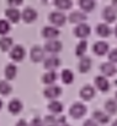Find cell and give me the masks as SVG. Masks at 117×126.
Wrapping results in <instances>:
<instances>
[{"mask_svg":"<svg viewBox=\"0 0 117 126\" xmlns=\"http://www.w3.org/2000/svg\"><path fill=\"white\" fill-rule=\"evenodd\" d=\"M86 50H88V42L85 39H81L75 47V55L78 58H81V56L85 55Z\"/></svg>","mask_w":117,"mask_h":126,"instance_id":"f546056e","label":"cell"},{"mask_svg":"<svg viewBox=\"0 0 117 126\" xmlns=\"http://www.w3.org/2000/svg\"><path fill=\"white\" fill-rule=\"evenodd\" d=\"M109 55V61H111V63H114V64H117V48L115 49H112V50H109V53H107Z\"/></svg>","mask_w":117,"mask_h":126,"instance_id":"836d02e7","label":"cell"},{"mask_svg":"<svg viewBox=\"0 0 117 126\" xmlns=\"http://www.w3.org/2000/svg\"><path fill=\"white\" fill-rule=\"evenodd\" d=\"M100 71H101V74H102L104 76H106V77H112L117 72V67L115 66L114 63L106 61V63H102V64H101Z\"/></svg>","mask_w":117,"mask_h":126,"instance_id":"4fadbf2b","label":"cell"},{"mask_svg":"<svg viewBox=\"0 0 117 126\" xmlns=\"http://www.w3.org/2000/svg\"><path fill=\"white\" fill-rule=\"evenodd\" d=\"M79 7L81 9V11L84 12H90L95 9L96 6V1L95 0H78Z\"/></svg>","mask_w":117,"mask_h":126,"instance_id":"603a6c76","label":"cell"},{"mask_svg":"<svg viewBox=\"0 0 117 126\" xmlns=\"http://www.w3.org/2000/svg\"><path fill=\"white\" fill-rule=\"evenodd\" d=\"M5 16H6V20L11 23H17L21 20V12L16 7H11V6H9L5 10Z\"/></svg>","mask_w":117,"mask_h":126,"instance_id":"9c48e42d","label":"cell"},{"mask_svg":"<svg viewBox=\"0 0 117 126\" xmlns=\"http://www.w3.org/2000/svg\"><path fill=\"white\" fill-rule=\"evenodd\" d=\"M43 124H44V126H59L58 119L54 115H47L43 119Z\"/></svg>","mask_w":117,"mask_h":126,"instance_id":"d6a6232c","label":"cell"},{"mask_svg":"<svg viewBox=\"0 0 117 126\" xmlns=\"http://www.w3.org/2000/svg\"><path fill=\"white\" fill-rule=\"evenodd\" d=\"M11 91H12V87L7 81H0V94L9 95Z\"/></svg>","mask_w":117,"mask_h":126,"instance_id":"4dcf8cb0","label":"cell"},{"mask_svg":"<svg viewBox=\"0 0 117 126\" xmlns=\"http://www.w3.org/2000/svg\"><path fill=\"white\" fill-rule=\"evenodd\" d=\"M48 20H49V22H51L53 26H56V27H62V26H64L65 22H67V16L59 10V11H53V12H51V14L48 15Z\"/></svg>","mask_w":117,"mask_h":126,"instance_id":"6da1fadb","label":"cell"},{"mask_svg":"<svg viewBox=\"0 0 117 126\" xmlns=\"http://www.w3.org/2000/svg\"><path fill=\"white\" fill-rule=\"evenodd\" d=\"M83 126H99V124H97L94 119H88V120L83 124Z\"/></svg>","mask_w":117,"mask_h":126,"instance_id":"8d00e7d4","label":"cell"},{"mask_svg":"<svg viewBox=\"0 0 117 126\" xmlns=\"http://www.w3.org/2000/svg\"><path fill=\"white\" fill-rule=\"evenodd\" d=\"M60 32L56 26H46L42 30V36L46 39H57L59 37Z\"/></svg>","mask_w":117,"mask_h":126,"instance_id":"5bb4252c","label":"cell"},{"mask_svg":"<svg viewBox=\"0 0 117 126\" xmlns=\"http://www.w3.org/2000/svg\"><path fill=\"white\" fill-rule=\"evenodd\" d=\"M59 126H70V125H69V124H67V123H64V124H60Z\"/></svg>","mask_w":117,"mask_h":126,"instance_id":"b9f144b4","label":"cell"},{"mask_svg":"<svg viewBox=\"0 0 117 126\" xmlns=\"http://www.w3.org/2000/svg\"><path fill=\"white\" fill-rule=\"evenodd\" d=\"M102 18L105 20L106 23H114L117 20V11L112 6H106L102 10Z\"/></svg>","mask_w":117,"mask_h":126,"instance_id":"8fae6325","label":"cell"},{"mask_svg":"<svg viewBox=\"0 0 117 126\" xmlns=\"http://www.w3.org/2000/svg\"><path fill=\"white\" fill-rule=\"evenodd\" d=\"M6 2L11 7H17V6H20L24 2V0H6Z\"/></svg>","mask_w":117,"mask_h":126,"instance_id":"d590c367","label":"cell"},{"mask_svg":"<svg viewBox=\"0 0 117 126\" xmlns=\"http://www.w3.org/2000/svg\"><path fill=\"white\" fill-rule=\"evenodd\" d=\"M10 59L15 63H20L25 59L26 56V50L22 45H14L11 49H10Z\"/></svg>","mask_w":117,"mask_h":126,"instance_id":"7a4b0ae2","label":"cell"},{"mask_svg":"<svg viewBox=\"0 0 117 126\" xmlns=\"http://www.w3.org/2000/svg\"><path fill=\"white\" fill-rule=\"evenodd\" d=\"M94 84L96 87V89H99L100 92H107L110 89V82L107 80L106 76L101 75V76H96L94 80Z\"/></svg>","mask_w":117,"mask_h":126,"instance_id":"7c38bea8","label":"cell"},{"mask_svg":"<svg viewBox=\"0 0 117 126\" xmlns=\"http://www.w3.org/2000/svg\"><path fill=\"white\" fill-rule=\"evenodd\" d=\"M88 20V16L84 11H73L70 15H69V22L70 23H74V25H78L81 22H85Z\"/></svg>","mask_w":117,"mask_h":126,"instance_id":"ac0fdd59","label":"cell"},{"mask_svg":"<svg viewBox=\"0 0 117 126\" xmlns=\"http://www.w3.org/2000/svg\"><path fill=\"white\" fill-rule=\"evenodd\" d=\"M44 48H41L39 45H33L30 50V58L33 63H39L42 60H44Z\"/></svg>","mask_w":117,"mask_h":126,"instance_id":"ba28073f","label":"cell"},{"mask_svg":"<svg viewBox=\"0 0 117 126\" xmlns=\"http://www.w3.org/2000/svg\"><path fill=\"white\" fill-rule=\"evenodd\" d=\"M14 47V39L7 36H2L0 38V50L1 51H9Z\"/></svg>","mask_w":117,"mask_h":126,"instance_id":"484cf974","label":"cell"},{"mask_svg":"<svg viewBox=\"0 0 117 126\" xmlns=\"http://www.w3.org/2000/svg\"><path fill=\"white\" fill-rule=\"evenodd\" d=\"M4 75H5V79L6 80H14L17 75V67L15 64H7L4 69Z\"/></svg>","mask_w":117,"mask_h":126,"instance_id":"cb8c5ba5","label":"cell"},{"mask_svg":"<svg viewBox=\"0 0 117 126\" xmlns=\"http://www.w3.org/2000/svg\"><path fill=\"white\" fill-rule=\"evenodd\" d=\"M105 111L109 115H114L117 113V102L116 99H107L105 102Z\"/></svg>","mask_w":117,"mask_h":126,"instance_id":"83f0119b","label":"cell"},{"mask_svg":"<svg viewBox=\"0 0 117 126\" xmlns=\"http://www.w3.org/2000/svg\"><path fill=\"white\" fill-rule=\"evenodd\" d=\"M1 108H2V102H1V99H0V110H1Z\"/></svg>","mask_w":117,"mask_h":126,"instance_id":"7bdbcfd3","label":"cell"},{"mask_svg":"<svg viewBox=\"0 0 117 126\" xmlns=\"http://www.w3.org/2000/svg\"><path fill=\"white\" fill-rule=\"evenodd\" d=\"M43 94H44V97L48 98V99H57V98L60 97V94H62V88L54 83L48 84V86L44 88Z\"/></svg>","mask_w":117,"mask_h":126,"instance_id":"8992f818","label":"cell"},{"mask_svg":"<svg viewBox=\"0 0 117 126\" xmlns=\"http://www.w3.org/2000/svg\"><path fill=\"white\" fill-rule=\"evenodd\" d=\"M60 80L64 84H72L74 82V74L69 69H64L60 72Z\"/></svg>","mask_w":117,"mask_h":126,"instance_id":"4316f807","label":"cell"},{"mask_svg":"<svg viewBox=\"0 0 117 126\" xmlns=\"http://www.w3.org/2000/svg\"><path fill=\"white\" fill-rule=\"evenodd\" d=\"M91 64H92V61H91V59H90L89 56H85V55L81 56L80 60H79V64H78L79 72H81V74L89 72L90 69H91Z\"/></svg>","mask_w":117,"mask_h":126,"instance_id":"e0dca14e","label":"cell"},{"mask_svg":"<svg viewBox=\"0 0 117 126\" xmlns=\"http://www.w3.org/2000/svg\"><path fill=\"white\" fill-rule=\"evenodd\" d=\"M95 32L99 37H102V38H107L111 36L112 33V30L110 28L109 23H99L95 28Z\"/></svg>","mask_w":117,"mask_h":126,"instance_id":"d6986e66","label":"cell"},{"mask_svg":"<svg viewBox=\"0 0 117 126\" xmlns=\"http://www.w3.org/2000/svg\"><path fill=\"white\" fill-rule=\"evenodd\" d=\"M29 125L30 126H44V124H43V120L41 118H33Z\"/></svg>","mask_w":117,"mask_h":126,"instance_id":"e575fe53","label":"cell"},{"mask_svg":"<svg viewBox=\"0 0 117 126\" xmlns=\"http://www.w3.org/2000/svg\"><path fill=\"white\" fill-rule=\"evenodd\" d=\"M11 30L10 22L7 20H0V36H6Z\"/></svg>","mask_w":117,"mask_h":126,"instance_id":"1f68e13d","label":"cell"},{"mask_svg":"<svg viewBox=\"0 0 117 126\" xmlns=\"http://www.w3.org/2000/svg\"><path fill=\"white\" fill-rule=\"evenodd\" d=\"M115 99H116V102H117V92L115 93Z\"/></svg>","mask_w":117,"mask_h":126,"instance_id":"ee69618b","label":"cell"},{"mask_svg":"<svg viewBox=\"0 0 117 126\" xmlns=\"http://www.w3.org/2000/svg\"><path fill=\"white\" fill-rule=\"evenodd\" d=\"M95 93H96L95 87H92L90 84H85V86L81 87V89L79 92V95L83 100H91L95 97Z\"/></svg>","mask_w":117,"mask_h":126,"instance_id":"30bf717a","label":"cell"},{"mask_svg":"<svg viewBox=\"0 0 117 126\" xmlns=\"http://www.w3.org/2000/svg\"><path fill=\"white\" fill-rule=\"evenodd\" d=\"M60 59L56 55H49L48 58L44 59V63H43V66L46 70H56L59 67L60 65Z\"/></svg>","mask_w":117,"mask_h":126,"instance_id":"9a60e30c","label":"cell"},{"mask_svg":"<svg viewBox=\"0 0 117 126\" xmlns=\"http://www.w3.org/2000/svg\"><path fill=\"white\" fill-rule=\"evenodd\" d=\"M38 17V14L36 11V9L33 7H25L24 11L21 12V20L25 22V23H32L37 20Z\"/></svg>","mask_w":117,"mask_h":126,"instance_id":"5b68a950","label":"cell"},{"mask_svg":"<svg viewBox=\"0 0 117 126\" xmlns=\"http://www.w3.org/2000/svg\"><path fill=\"white\" fill-rule=\"evenodd\" d=\"M111 126H117V120H115V121L111 124Z\"/></svg>","mask_w":117,"mask_h":126,"instance_id":"60d3db41","label":"cell"},{"mask_svg":"<svg viewBox=\"0 0 117 126\" xmlns=\"http://www.w3.org/2000/svg\"><path fill=\"white\" fill-rule=\"evenodd\" d=\"M24 105H22V102L20 99H12L7 104V110L12 114V115H17L21 110H22Z\"/></svg>","mask_w":117,"mask_h":126,"instance_id":"44dd1931","label":"cell"},{"mask_svg":"<svg viewBox=\"0 0 117 126\" xmlns=\"http://www.w3.org/2000/svg\"><path fill=\"white\" fill-rule=\"evenodd\" d=\"M88 111V108L83 103H74L69 109V115L73 119H81Z\"/></svg>","mask_w":117,"mask_h":126,"instance_id":"277c9868","label":"cell"},{"mask_svg":"<svg viewBox=\"0 0 117 126\" xmlns=\"http://www.w3.org/2000/svg\"><path fill=\"white\" fill-rule=\"evenodd\" d=\"M114 33H115V36L117 37V26L115 27V30H114Z\"/></svg>","mask_w":117,"mask_h":126,"instance_id":"ab89813d","label":"cell"},{"mask_svg":"<svg viewBox=\"0 0 117 126\" xmlns=\"http://www.w3.org/2000/svg\"><path fill=\"white\" fill-rule=\"evenodd\" d=\"M109 50H110L109 43H106L105 41H99V42L95 43L94 47H92V51H94L96 55H99V56L106 55V54L109 53Z\"/></svg>","mask_w":117,"mask_h":126,"instance_id":"2e32d148","label":"cell"},{"mask_svg":"<svg viewBox=\"0 0 117 126\" xmlns=\"http://www.w3.org/2000/svg\"><path fill=\"white\" fill-rule=\"evenodd\" d=\"M111 6H112V7H114V9H115V10L117 11V0H112V2H111Z\"/></svg>","mask_w":117,"mask_h":126,"instance_id":"f35d334b","label":"cell"},{"mask_svg":"<svg viewBox=\"0 0 117 126\" xmlns=\"http://www.w3.org/2000/svg\"><path fill=\"white\" fill-rule=\"evenodd\" d=\"M57 80H58V74L56 72V70H47V72L42 76V82L47 86L56 83Z\"/></svg>","mask_w":117,"mask_h":126,"instance_id":"7402d4cb","label":"cell"},{"mask_svg":"<svg viewBox=\"0 0 117 126\" xmlns=\"http://www.w3.org/2000/svg\"><path fill=\"white\" fill-rule=\"evenodd\" d=\"M15 126H30V125H29V123H27L25 119H21V120H19V121L16 123Z\"/></svg>","mask_w":117,"mask_h":126,"instance_id":"74e56055","label":"cell"},{"mask_svg":"<svg viewBox=\"0 0 117 126\" xmlns=\"http://www.w3.org/2000/svg\"><path fill=\"white\" fill-rule=\"evenodd\" d=\"M91 33V28L88 23L85 22H81V23H78L74 28V36L77 38H80V39H86Z\"/></svg>","mask_w":117,"mask_h":126,"instance_id":"3957f363","label":"cell"},{"mask_svg":"<svg viewBox=\"0 0 117 126\" xmlns=\"http://www.w3.org/2000/svg\"><path fill=\"white\" fill-rule=\"evenodd\" d=\"M54 6L60 11H65V10L72 9L73 1L72 0H54Z\"/></svg>","mask_w":117,"mask_h":126,"instance_id":"f1b7e54d","label":"cell"},{"mask_svg":"<svg viewBox=\"0 0 117 126\" xmlns=\"http://www.w3.org/2000/svg\"><path fill=\"white\" fill-rule=\"evenodd\" d=\"M92 119L101 125H105L110 121V115L106 111H101V110H95L92 113Z\"/></svg>","mask_w":117,"mask_h":126,"instance_id":"ffe728a7","label":"cell"},{"mask_svg":"<svg viewBox=\"0 0 117 126\" xmlns=\"http://www.w3.org/2000/svg\"><path fill=\"white\" fill-rule=\"evenodd\" d=\"M47 108H48V110L52 114H60L63 111V109H64L63 104L59 100H57V99H51V102H49Z\"/></svg>","mask_w":117,"mask_h":126,"instance_id":"d4e9b609","label":"cell"},{"mask_svg":"<svg viewBox=\"0 0 117 126\" xmlns=\"http://www.w3.org/2000/svg\"><path fill=\"white\" fill-rule=\"evenodd\" d=\"M62 48H63L62 42L57 39H47V42L44 44V50L49 54H57L62 50Z\"/></svg>","mask_w":117,"mask_h":126,"instance_id":"52a82bcc","label":"cell"}]
</instances>
